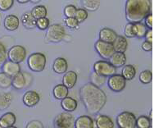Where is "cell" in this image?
<instances>
[{
	"mask_svg": "<svg viewBox=\"0 0 154 128\" xmlns=\"http://www.w3.org/2000/svg\"><path fill=\"white\" fill-rule=\"evenodd\" d=\"M74 127L75 128H94V122L89 116H80L75 121Z\"/></svg>",
	"mask_w": 154,
	"mask_h": 128,
	"instance_id": "obj_16",
	"label": "cell"
},
{
	"mask_svg": "<svg viewBox=\"0 0 154 128\" xmlns=\"http://www.w3.org/2000/svg\"><path fill=\"white\" fill-rule=\"evenodd\" d=\"M53 94H54V98L62 100L68 95L69 89L66 86H65L63 84H60V85H57L54 87Z\"/></svg>",
	"mask_w": 154,
	"mask_h": 128,
	"instance_id": "obj_24",
	"label": "cell"
},
{
	"mask_svg": "<svg viewBox=\"0 0 154 128\" xmlns=\"http://www.w3.org/2000/svg\"><path fill=\"white\" fill-rule=\"evenodd\" d=\"M152 13H149L145 18H144V20H145V26L149 29H152Z\"/></svg>",
	"mask_w": 154,
	"mask_h": 128,
	"instance_id": "obj_43",
	"label": "cell"
},
{
	"mask_svg": "<svg viewBox=\"0 0 154 128\" xmlns=\"http://www.w3.org/2000/svg\"><path fill=\"white\" fill-rule=\"evenodd\" d=\"M125 35L126 37L129 38H134L135 37V28H134V24L129 22L125 27Z\"/></svg>",
	"mask_w": 154,
	"mask_h": 128,
	"instance_id": "obj_37",
	"label": "cell"
},
{
	"mask_svg": "<svg viewBox=\"0 0 154 128\" xmlns=\"http://www.w3.org/2000/svg\"><path fill=\"white\" fill-rule=\"evenodd\" d=\"M26 128H43L44 124L41 122H39L38 120H34L30 122L26 126Z\"/></svg>",
	"mask_w": 154,
	"mask_h": 128,
	"instance_id": "obj_42",
	"label": "cell"
},
{
	"mask_svg": "<svg viewBox=\"0 0 154 128\" xmlns=\"http://www.w3.org/2000/svg\"><path fill=\"white\" fill-rule=\"evenodd\" d=\"M33 81V76L30 73L26 72H19L14 76H12V86L14 89L21 90L26 89L30 86Z\"/></svg>",
	"mask_w": 154,
	"mask_h": 128,
	"instance_id": "obj_5",
	"label": "cell"
},
{
	"mask_svg": "<svg viewBox=\"0 0 154 128\" xmlns=\"http://www.w3.org/2000/svg\"><path fill=\"white\" fill-rule=\"evenodd\" d=\"M84 8L89 12H95L99 8L100 0H81Z\"/></svg>",
	"mask_w": 154,
	"mask_h": 128,
	"instance_id": "obj_27",
	"label": "cell"
},
{
	"mask_svg": "<svg viewBox=\"0 0 154 128\" xmlns=\"http://www.w3.org/2000/svg\"><path fill=\"white\" fill-rule=\"evenodd\" d=\"M67 68H68V64L65 58H57L54 61L53 69L57 74H64L67 71Z\"/></svg>",
	"mask_w": 154,
	"mask_h": 128,
	"instance_id": "obj_20",
	"label": "cell"
},
{
	"mask_svg": "<svg viewBox=\"0 0 154 128\" xmlns=\"http://www.w3.org/2000/svg\"><path fill=\"white\" fill-rule=\"evenodd\" d=\"M65 23L66 27L69 28H77L79 26V22L75 17H66L65 19Z\"/></svg>",
	"mask_w": 154,
	"mask_h": 128,
	"instance_id": "obj_41",
	"label": "cell"
},
{
	"mask_svg": "<svg viewBox=\"0 0 154 128\" xmlns=\"http://www.w3.org/2000/svg\"><path fill=\"white\" fill-rule=\"evenodd\" d=\"M94 47L99 56L104 59H109L115 52L112 44L103 41L100 39L95 43Z\"/></svg>",
	"mask_w": 154,
	"mask_h": 128,
	"instance_id": "obj_9",
	"label": "cell"
},
{
	"mask_svg": "<svg viewBox=\"0 0 154 128\" xmlns=\"http://www.w3.org/2000/svg\"><path fill=\"white\" fill-rule=\"evenodd\" d=\"M142 48L144 51L150 52V51L152 50V43H150V42L145 40L144 42H143Z\"/></svg>",
	"mask_w": 154,
	"mask_h": 128,
	"instance_id": "obj_44",
	"label": "cell"
},
{
	"mask_svg": "<svg viewBox=\"0 0 154 128\" xmlns=\"http://www.w3.org/2000/svg\"><path fill=\"white\" fill-rule=\"evenodd\" d=\"M94 71L101 76L109 77L116 73V67H115L110 62L101 60L94 64Z\"/></svg>",
	"mask_w": 154,
	"mask_h": 128,
	"instance_id": "obj_6",
	"label": "cell"
},
{
	"mask_svg": "<svg viewBox=\"0 0 154 128\" xmlns=\"http://www.w3.org/2000/svg\"><path fill=\"white\" fill-rule=\"evenodd\" d=\"M75 18L76 19L79 23L85 21L88 18V12L85 8H78L75 12Z\"/></svg>",
	"mask_w": 154,
	"mask_h": 128,
	"instance_id": "obj_35",
	"label": "cell"
},
{
	"mask_svg": "<svg viewBox=\"0 0 154 128\" xmlns=\"http://www.w3.org/2000/svg\"><path fill=\"white\" fill-rule=\"evenodd\" d=\"M136 127L149 128L151 127V121L148 117L141 116L136 118Z\"/></svg>",
	"mask_w": 154,
	"mask_h": 128,
	"instance_id": "obj_32",
	"label": "cell"
},
{
	"mask_svg": "<svg viewBox=\"0 0 154 128\" xmlns=\"http://www.w3.org/2000/svg\"><path fill=\"white\" fill-rule=\"evenodd\" d=\"M66 35L65 29L59 24L49 26L47 29L45 39L50 43H59L64 39Z\"/></svg>",
	"mask_w": 154,
	"mask_h": 128,
	"instance_id": "obj_4",
	"label": "cell"
},
{
	"mask_svg": "<svg viewBox=\"0 0 154 128\" xmlns=\"http://www.w3.org/2000/svg\"><path fill=\"white\" fill-rule=\"evenodd\" d=\"M50 25V21L46 17H45L38 18L36 20V27H38L39 30H47Z\"/></svg>",
	"mask_w": 154,
	"mask_h": 128,
	"instance_id": "obj_36",
	"label": "cell"
},
{
	"mask_svg": "<svg viewBox=\"0 0 154 128\" xmlns=\"http://www.w3.org/2000/svg\"><path fill=\"white\" fill-rule=\"evenodd\" d=\"M116 36H117V34L116 33L115 30H113L111 28L105 27L99 31V39L107 42V43L112 44L113 41L116 38Z\"/></svg>",
	"mask_w": 154,
	"mask_h": 128,
	"instance_id": "obj_14",
	"label": "cell"
},
{
	"mask_svg": "<svg viewBox=\"0 0 154 128\" xmlns=\"http://www.w3.org/2000/svg\"><path fill=\"white\" fill-rule=\"evenodd\" d=\"M106 82V76H101V75L94 72L90 76V83L96 86L101 87L103 86Z\"/></svg>",
	"mask_w": 154,
	"mask_h": 128,
	"instance_id": "obj_30",
	"label": "cell"
},
{
	"mask_svg": "<svg viewBox=\"0 0 154 128\" xmlns=\"http://www.w3.org/2000/svg\"><path fill=\"white\" fill-rule=\"evenodd\" d=\"M107 85L110 89L114 92H121L125 87L126 80L122 76V74H114L111 76L107 80Z\"/></svg>",
	"mask_w": 154,
	"mask_h": 128,
	"instance_id": "obj_11",
	"label": "cell"
},
{
	"mask_svg": "<svg viewBox=\"0 0 154 128\" xmlns=\"http://www.w3.org/2000/svg\"><path fill=\"white\" fill-rule=\"evenodd\" d=\"M17 121L16 115L12 112H8L3 114V116L0 117V126L1 128H8L12 127Z\"/></svg>",
	"mask_w": 154,
	"mask_h": 128,
	"instance_id": "obj_15",
	"label": "cell"
},
{
	"mask_svg": "<svg viewBox=\"0 0 154 128\" xmlns=\"http://www.w3.org/2000/svg\"><path fill=\"white\" fill-rule=\"evenodd\" d=\"M77 82V74L76 72L73 71L65 72L62 79V84L66 86L68 89H72L76 85Z\"/></svg>",
	"mask_w": 154,
	"mask_h": 128,
	"instance_id": "obj_19",
	"label": "cell"
},
{
	"mask_svg": "<svg viewBox=\"0 0 154 128\" xmlns=\"http://www.w3.org/2000/svg\"><path fill=\"white\" fill-rule=\"evenodd\" d=\"M30 12L34 16V17L37 20L38 18L45 17L47 16V8L44 5H38L33 8Z\"/></svg>",
	"mask_w": 154,
	"mask_h": 128,
	"instance_id": "obj_29",
	"label": "cell"
},
{
	"mask_svg": "<svg viewBox=\"0 0 154 128\" xmlns=\"http://www.w3.org/2000/svg\"><path fill=\"white\" fill-rule=\"evenodd\" d=\"M14 4V0H0V10L1 11H8L11 8Z\"/></svg>",
	"mask_w": 154,
	"mask_h": 128,
	"instance_id": "obj_39",
	"label": "cell"
},
{
	"mask_svg": "<svg viewBox=\"0 0 154 128\" xmlns=\"http://www.w3.org/2000/svg\"><path fill=\"white\" fill-rule=\"evenodd\" d=\"M7 60H8V52L4 45L0 42V69Z\"/></svg>",
	"mask_w": 154,
	"mask_h": 128,
	"instance_id": "obj_38",
	"label": "cell"
},
{
	"mask_svg": "<svg viewBox=\"0 0 154 128\" xmlns=\"http://www.w3.org/2000/svg\"><path fill=\"white\" fill-rule=\"evenodd\" d=\"M77 8L74 5H67L64 8V14L66 17H75Z\"/></svg>",
	"mask_w": 154,
	"mask_h": 128,
	"instance_id": "obj_40",
	"label": "cell"
},
{
	"mask_svg": "<svg viewBox=\"0 0 154 128\" xmlns=\"http://www.w3.org/2000/svg\"><path fill=\"white\" fill-rule=\"evenodd\" d=\"M96 125L98 128H113L114 122L111 117L106 115H99L96 118Z\"/></svg>",
	"mask_w": 154,
	"mask_h": 128,
	"instance_id": "obj_22",
	"label": "cell"
},
{
	"mask_svg": "<svg viewBox=\"0 0 154 128\" xmlns=\"http://www.w3.org/2000/svg\"><path fill=\"white\" fill-rule=\"evenodd\" d=\"M12 101V96L9 93H0V111L8 108Z\"/></svg>",
	"mask_w": 154,
	"mask_h": 128,
	"instance_id": "obj_26",
	"label": "cell"
},
{
	"mask_svg": "<svg viewBox=\"0 0 154 128\" xmlns=\"http://www.w3.org/2000/svg\"><path fill=\"white\" fill-rule=\"evenodd\" d=\"M46 57L42 53H34L30 54L27 60V63L30 70L35 72L44 71L46 66Z\"/></svg>",
	"mask_w": 154,
	"mask_h": 128,
	"instance_id": "obj_3",
	"label": "cell"
},
{
	"mask_svg": "<svg viewBox=\"0 0 154 128\" xmlns=\"http://www.w3.org/2000/svg\"><path fill=\"white\" fill-rule=\"evenodd\" d=\"M2 71L4 73H6L10 76H14L16 74H17L18 72H21V67H20V63H14L10 60H7L5 63H3L2 66Z\"/></svg>",
	"mask_w": 154,
	"mask_h": 128,
	"instance_id": "obj_13",
	"label": "cell"
},
{
	"mask_svg": "<svg viewBox=\"0 0 154 128\" xmlns=\"http://www.w3.org/2000/svg\"><path fill=\"white\" fill-rule=\"evenodd\" d=\"M21 22L26 29H34L36 27V19L30 12L24 13L21 17Z\"/></svg>",
	"mask_w": 154,
	"mask_h": 128,
	"instance_id": "obj_23",
	"label": "cell"
},
{
	"mask_svg": "<svg viewBox=\"0 0 154 128\" xmlns=\"http://www.w3.org/2000/svg\"><path fill=\"white\" fill-rule=\"evenodd\" d=\"M145 39L147 41L150 42V43H152V29H149V30H147L145 36Z\"/></svg>",
	"mask_w": 154,
	"mask_h": 128,
	"instance_id": "obj_45",
	"label": "cell"
},
{
	"mask_svg": "<svg viewBox=\"0 0 154 128\" xmlns=\"http://www.w3.org/2000/svg\"><path fill=\"white\" fill-rule=\"evenodd\" d=\"M151 0H127L125 3V18L131 23L142 22L151 13Z\"/></svg>",
	"mask_w": 154,
	"mask_h": 128,
	"instance_id": "obj_2",
	"label": "cell"
},
{
	"mask_svg": "<svg viewBox=\"0 0 154 128\" xmlns=\"http://www.w3.org/2000/svg\"><path fill=\"white\" fill-rule=\"evenodd\" d=\"M134 28H135V36L139 38H143L148 30V27L143 24L142 22L134 23Z\"/></svg>",
	"mask_w": 154,
	"mask_h": 128,
	"instance_id": "obj_33",
	"label": "cell"
},
{
	"mask_svg": "<svg viewBox=\"0 0 154 128\" xmlns=\"http://www.w3.org/2000/svg\"><path fill=\"white\" fill-rule=\"evenodd\" d=\"M75 125L74 116L70 112L59 113L55 117L54 126L57 128H72Z\"/></svg>",
	"mask_w": 154,
	"mask_h": 128,
	"instance_id": "obj_8",
	"label": "cell"
},
{
	"mask_svg": "<svg viewBox=\"0 0 154 128\" xmlns=\"http://www.w3.org/2000/svg\"><path fill=\"white\" fill-rule=\"evenodd\" d=\"M61 105H62L63 110L71 113V112H73L77 108V101L73 98L66 96V98L62 99Z\"/></svg>",
	"mask_w": 154,
	"mask_h": 128,
	"instance_id": "obj_25",
	"label": "cell"
},
{
	"mask_svg": "<svg viewBox=\"0 0 154 128\" xmlns=\"http://www.w3.org/2000/svg\"><path fill=\"white\" fill-rule=\"evenodd\" d=\"M80 99L89 114H97L105 106L107 95L103 89L92 83H86L80 89Z\"/></svg>",
	"mask_w": 154,
	"mask_h": 128,
	"instance_id": "obj_1",
	"label": "cell"
},
{
	"mask_svg": "<svg viewBox=\"0 0 154 128\" xmlns=\"http://www.w3.org/2000/svg\"><path fill=\"white\" fill-rule=\"evenodd\" d=\"M26 57V50L21 45H15L8 52V58L10 61L17 63L23 62Z\"/></svg>",
	"mask_w": 154,
	"mask_h": 128,
	"instance_id": "obj_10",
	"label": "cell"
},
{
	"mask_svg": "<svg viewBox=\"0 0 154 128\" xmlns=\"http://www.w3.org/2000/svg\"><path fill=\"white\" fill-rule=\"evenodd\" d=\"M19 3H26L30 2V0H17Z\"/></svg>",
	"mask_w": 154,
	"mask_h": 128,
	"instance_id": "obj_46",
	"label": "cell"
},
{
	"mask_svg": "<svg viewBox=\"0 0 154 128\" xmlns=\"http://www.w3.org/2000/svg\"><path fill=\"white\" fill-rule=\"evenodd\" d=\"M22 99H23L24 104L26 107L33 108L38 104V103L40 100V96L35 91L29 90V91L26 92V94L24 95Z\"/></svg>",
	"mask_w": 154,
	"mask_h": 128,
	"instance_id": "obj_12",
	"label": "cell"
},
{
	"mask_svg": "<svg viewBox=\"0 0 154 128\" xmlns=\"http://www.w3.org/2000/svg\"><path fill=\"white\" fill-rule=\"evenodd\" d=\"M42 0H30V2H31V3H39V2H41Z\"/></svg>",
	"mask_w": 154,
	"mask_h": 128,
	"instance_id": "obj_47",
	"label": "cell"
},
{
	"mask_svg": "<svg viewBox=\"0 0 154 128\" xmlns=\"http://www.w3.org/2000/svg\"><path fill=\"white\" fill-rule=\"evenodd\" d=\"M136 75L135 67L132 65H125L122 69V76L126 80H131Z\"/></svg>",
	"mask_w": 154,
	"mask_h": 128,
	"instance_id": "obj_28",
	"label": "cell"
},
{
	"mask_svg": "<svg viewBox=\"0 0 154 128\" xmlns=\"http://www.w3.org/2000/svg\"><path fill=\"white\" fill-rule=\"evenodd\" d=\"M12 76L4 72H0V88L8 89L12 86Z\"/></svg>",
	"mask_w": 154,
	"mask_h": 128,
	"instance_id": "obj_31",
	"label": "cell"
},
{
	"mask_svg": "<svg viewBox=\"0 0 154 128\" xmlns=\"http://www.w3.org/2000/svg\"><path fill=\"white\" fill-rule=\"evenodd\" d=\"M3 24H4V27L6 28V30H9V31H14V30H17L20 21L17 16L8 15L4 19Z\"/></svg>",
	"mask_w": 154,
	"mask_h": 128,
	"instance_id": "obj_17",
	"label": "cell"
},
{
	"mask_svg": "<svg viewBox=\"0 0 154 128\" xmlns=\"http://www.w3.org/2000/svg\"><path fill=\"white\" fill-rule=\"evenodd\" d=\"M110 63H112L115 67H122L126 63V57L125 53L122 52H114V54L111 56Z\"/></svg>",
	"mask_w": 154,
	"mask_h": 128,
	"instance_id": "obj_18",
	"label": "cell"
},
{
	"mask_svg": "<svg viewBox=\"0 0 154 128\" xmlns=\"http://www.w3.org/2000/svg\"><path fill=\"white\" fill-rule=\"evenodd\" d=\"M113 48L115 52H122L125 53L128 47L127 39L125 38L124 36H117L116 39L112 43Z\"/></svg>",
	"mask_w": 154,
	"mask_h": 128,
	"instance_id": "obj_21",
	"label": "cell"
},
{
	"mask_svg": "<svg viewBox=\"0 0 154 128\" xmlns=\"http://www.w3.org/2000/svg\"><path fill=\"white\" fill-rule=\"evenodd\" d=\"M0 128H1V126H0Z\"/></svg>",
	"mask_w": 154,
	"mask_h": 128,
	"instance_id": "obj_48",
	"label": "cell"
},
{
	"mask_svg": "<svg viewBox=\"0 0 154 128\" xmlns=\"http://www.w3.org/2000/svg\"><path fill=\"white\" fill-rule=\"evenodd\" d=\"M116 123L120 128L136 127V117L130 112H122L116 117Z\"/></svg>",
	"mask_w": 154,
	"mask_h": 128,
	"instance_id": "obj_7",
	"label": "cell"
},
{
	"mask_svg": "<svg viewBox=\"0 0 154 128\" xmlns=\"http://www.w3.org/2000/svg\"><path fill=\"white\" fill-rule=\"evenodd\" d=\"M152 80V73L151 71L145 70L139 74V81L143 84H149Z\"/></svg>",
	"mask_w": 154,
	"mask_h": 128,
	"instance_id": "obj_34",
	"label": "cell"
}]
</instances>
